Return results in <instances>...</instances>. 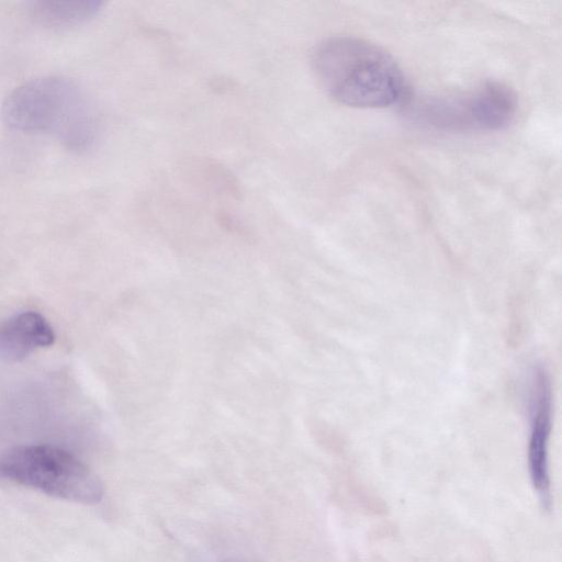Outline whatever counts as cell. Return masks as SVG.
I'll return each mask as SVG.
<instances>
[{"instance_id": "6da1fadb", "label": "cell", "mask_w": 562, "mask_h": 562, "mask_svg": "<svg viewBox=\"0 0 562 562\" xmlns=\"http://www.w3.org/2000/svg\"><path fill=\"white\" fill-rule=\"evenodd\" d=\"M312 67L326 93L347 106L385 108L405 95V78L395 59L362 38L324 40L313 52Z\"/></svg>"}, {"instance_id": "7a4b0ae2", "label": "cell", "mask_w": 562, "mask_h": 562, "mask_svg": "<svg viewBox=\"0 0 562 562\" xmlns=\"http://www.w3.org/2000/svg\"><path fill=\"white\" fill-rule=\"evenodd\" d=\"M12 130L54 135L67 148L82 151L97 139L99 122L85 91L65 77L26 81L11 91L1 108Z\"/></svg>"}, {"instance_id": "3957f363", "label": "cell", "mask_w": 562, "mask_h": 562, "mask_svg": "<svg viewBox=\"0 0 562 562\" xmlns=\"http://www.w3.org/2000/svg\"><path fill=\"white\" fill-rule=\"evenodd\" d=\"M0 477L82 504L103 497L100 479L72 453L50 445L12 448L0 457Z\"/></svg>"}, {"instance_id": "277c9868", "label": "cell", "mask_w": 562, "mask_h": 562, "mask_svg": "<svg viewBox=\"0 0 562 562\" xmlns=\"http://www.w3.org/2000/svg\"><path fill=\"white\" fill-rule=\"evenodd\" d=\"M516 109L513 90L490 81L464 95L430 98L417 106L416 115L437 128L493 131L506 126Z\"/></svg>"}, {"instance_id": "5b68a950", "label": "cell", "mask_w": 562, "mask_h": 562, "mask_svg": "<svg viewBox=\"0 0 562 562\" xmlns=\"http://www.w3.org/2000/svg\"><path fill=\"white\" fill-rule=\"evenodd\" d=\"M531 427L528 445V467L533 490L544 508L551 506L549 439L552 418L550 378L541 366L535 368L531 380Z\"/></svg>"}, {"instance_id": "8992f818", "label": "cell", "mask_w": 562, "mask_h": 562, "mask_svg": "<svg viewBox=\"0 0 562 562\" xmlns=\"http://www.w3.org/2000/svg\"><path fill=\"white\" fill-rule=\"evenodd\" d=\"M54 341L53 327L35 311L21 312L0 324V358L8 361L23 360Z\"/></svg>"}, {"instance_id": "52a82bcc", "label": "cell", "mask_w": 562, "mask_h": 562, "mask_svg": "<svg viewBox=\"0 0 562 562\" xmlns=\"http://www.w3.org/2000/svg\"><path fill=\"white\" fill-rule=\"evenodd\" d=\"M102 5L98 0H40L31 2L30 13L40 25L63 30L87 23Z\"/></svg>"}]
</instances>
